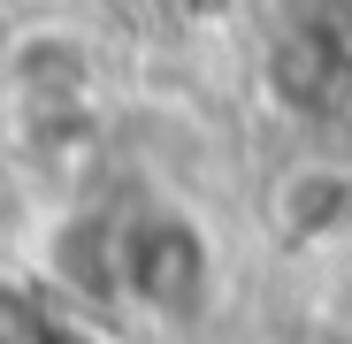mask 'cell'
I'll return each mask as SVG.
<instances>
[{"label":"cell","mask_w":352,"mask_h":344,"mask_svg":"<svg viewBox=\"0 0 352 344\" xmlns=\"http://www.w3.org/2000/svg\"><path fill=\"white\" fill-rule=\"evenodd\" d=\"M16 92L46 100V107H77L92 92V46H77L69 31H31L16 46V62H8Z\"/></svg>","instance_id":"obj_1"}]
</instances>
